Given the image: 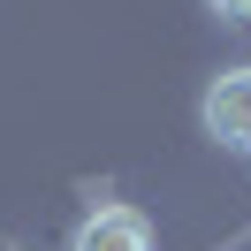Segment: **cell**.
Listing matches in <instances>:
<instances>
[{"label":"cell","mask_w":251,"mask_h":251,"mask_svg":"<svg viewBox=\"0 0 251 251\" xmlns=\"http://www.w3.org/2000/svg\"><path fill=\"white\" fill-rule=\"evenodd\" d=\"M205 137L221 152H251V69H228V76L205 84V107H198Z\"/></svg>","instance_id":"6da1fadb"},{"label":"cell","mask_w":251,"mask_h":251,"mask_svg":"<svg viewBox=\"0 0 251 251\" xmlns=\"http://www.w3.org/2000/svg\"><path fill=\"white\" fill-rule=\"evenodd\" d=\"M213 16H228V23H251V0H205Z\"/></svg>","instance_id":"3957f363"},{"label":"cell","mask_w":251,"mask_h":251,"mask_svg":"<svg viewBox=\"0 0 251 251\" xmlns=\"http://www.w3.org/2000/svg\"><path fill=\"white\" fill-rule=\"evenodd\" d=\"M69 251H152V221L137 205H92L69 236Z\"/></svg>","instance_id":"7a4b0ae2"}]
</instances>
